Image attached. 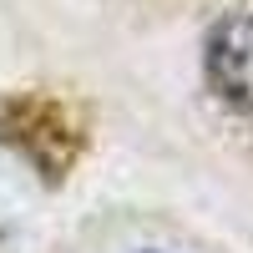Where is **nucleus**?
Wrapping results in <instances>:
<instances>
[{
	"instance_id": "obj_1",
	"label": "nucleus",
	"mask_w": 253,
	"mask_h": 253,
	"mask_svg": "<svg viewBox=\"0 0 253 253\" xmlns=\"http://www.w3.org/2000/svg\"><path fill=\"white\" fill-rule=\"evenodd\" d=\"M0 142L20 152L36 177H66L81 147H86V126H81L56 96H41V91H15V96H0Z\"/></svg>"
},
{
	"instance_id": "obj_3",
	"label": "nucleus",
	"mask_w": 253,
	"mask_h": 253,
	"mask_svg": "<svg viewBox=\"0 0 253 253\" xmlns=\"http://www.w3.org/2000/svg\"><path fill=\"white\" fill-rule=\"evenodd\" d=\"M137 253H167V248H137Z\"/></svg>"
},
{
	"instance_id": "obj_2",
	"label": "nucleus",
	"mask_w": 253,
	"mask_h": 253,
	"mask_svg": "<svg viewBox=\"0 0 253 253\" xmlns=\"http://www.w3.org/2000/svg\"><path fill=\"white\" fill-rule=\"evenodd\" d=\"M203 81L228 112H253V15L233 10L203 36Z\"/></svg>"
}]
</instances>
